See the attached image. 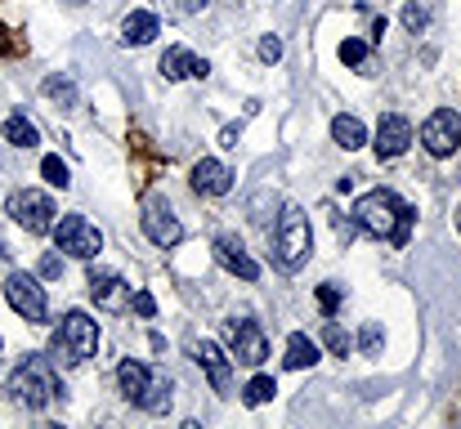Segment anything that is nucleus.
Returning a JSON list of instances; mask_svg holds the SVG:
<instances>
[{
  "mask_svg": "<svg viewBox=\"0 0 461 429\" xmlns=\"http://www.w3.org/2000/svg\"><path fill=\"white\" fill-rule=\"evenodd\" d=\"M412 206L399 197V192H390V188H376V192H367V197H358V206H354V224H358V233H367V237H381V242H390V246H408V237H412Z\"/></svg>",
  "mask_w": 461,
  "mask_h": 429,
  "instance_id": "f257e3e1",
  "label": "nucleus"
},
{
  "mask_svg": "<svg viewBox=\"0 0 461 429\" xmlns=\"http://www.w3.org/2000/svg\"><path fill=\"white\" fill-rule=\"evenodd\" d=\"M9 394H14L23 407H45V403L63 398V385H59V376H54V358L27 353V358L14 367V376H9Z\"/></svg>",
  "mask_w": 461,
  "mask_h": 429,
  "instance_id": "f03ea898",
  "label": "nucleus"
},
{
  "mask_svg": "<svg viewBox=\"0 0 461 429\" xmlns=\"http://www.w3.org/2000/svg\"><path fill=\"white\" fill-rule=\"evenodd\" d=\"M117 385H122L126 403H135V407H144V412H166V407H170V389H175L161 367L135 362V358H126V362L117 367Z\"/></svg>",
  "mask_w": 461,
  "mask_h": 429,
  "instance_id": "7ed1b4c3",
  "label": "nucleus"
},
{
  "mask_svg": "<svg viewBox=\"0 0 461 429\" xmlns=\"http://www.w3.org/2000/svg\"><path fill=\"white\" fill-rule=\"evenodd\" d=\"M95 349H99V322H95L90 313H81V308L63 313L59 331L50 335V353H54L63 367H81L86 358H95Z\"/></svg>",
  "mask_w": 461,
  "mask_h": 429,
  "instance_id": "20e7f679",
  "label": "nucleus"
},
{
  "mask_svg": "<svg viewBox=\"0 0 461 429\" xmlns=\"http://www.w3.org/2000/svg\"><path fill=\"white\" fill-rule=\"evenodd\" d=\"M309 251H313L309 215L301 206H287V210L278 215V228H274V260H278V269L296 273V269L309 260Z\"/></svg>",
  "mask_w": 461,
  "mask_h": 429,
  "instance_id": "39448f33",
  "label": "nucleus"
},
{
  "mask_svg": "<svg viewBox=\"0 0 461 429\" xmlns=\"http://www.w3.org/2000/svg\"><path fill=\"white\" fill-rule=\"evenodd\" d=\"M50 233H54V246L72 260H95L104 251V233L86 215H63V219H54Z\"/></svg>",
  "mask_w": 461,
  "mask_h": 429,
  "instance_id": "423d86ee",
  "label": "nucleus"
},
{
  "mask_svg": "<svg viewBox=\"0 0 461 429\" xmlns=\"http://www.w3.org/2000/svg\"><path fill=\"white\" fill-rule=\"evenodd\" d=\"M5 215H9L23 233H50L59 210H54V201H50L45 192H36V188H18V192H9Z\"/></svg>",
  "mask_w": 461,
  "mask_h": 429,
  "instance_id": "0eeeda50",
  "label": "nucleus"
},
{
  "mask_svg": "<svg viewBox=\"0 0 461 429\" xmlns=\"http://www.w3.org/2000/svg\"><path fill=\"white\" fill-rule=\"evenodd\" d=\"M224 340H229V358L242 367H260L269 358V340L251 317H229L224 322Z\"/></svg>",
  "mask_w": 461,
  "mask_h": 429,
  "instance_id": "6e6552de",
  "label": "nucleus"
},
{
  "mask_svg": "<svg viewBox=\"0 0 461 429\" xmlns=\"http://www.w3.org/2000/svg\"><path fill=\"white\" fill-rule=\"evenodd\" d=\"M5 299H9L14 313H23V322H45V317H50L45 286L36 282L32 273H9V278H5Z\"/></svg>",
  "mask_w": 461,
  "mask_h": 429,
  "instance_id": "1a4fd4ad",
  "label": "nucleus"
},
{
  "mask_svg": "<svg viewBox=\"0 0 461 429\" xmlns=\"http://www.w3.org/2000/svg\"><path fill=\"white\" fill-rule=\"evenodd\" d=\"M140 224H144V237H149L153 246H175V242L184 237V224H179L175 206H170L161 192L144 197V215H140Z\"/></svg>",
  "mask_w": 461,
  "mask_h": 429,
  "instance_id": "9d476101",
  "label": "nucleus"
},
{
  "mask_svg": "<svg viewBox=\"0 0 461 429\" xmlns=\"http://www.w3.org/2000/svg\"><path fill=\"white\" fill-rule=\"evenodd\" d=\"M421 143H426L430 156H453L461 147V117L453 108H435L421 126Z\"/></svg>",
  "mask_w": 461,
  "mask_h": 429,
  "instance_id": "9b49d317",
  "label": "nucleus"
},
{
  "mask_svg": "<svg viewBox=\"0 0 461 429\" xmlns=\"http://www.w3.org/2000/svg\"><path fill=\"white\" fill-rule=\"evenodd\" d=\"M193 358H197V367L206 371V380H211L215 394H229V389H233V358H229L215 340H197V344H193Z\"/></svg>",
  "mask_w": 461,
  "mask_h": 429,
  "instance_id": "f8f14e48",
  "label": "nucleus"
},
{
  "mask_svg": "<svg viewBox=\"0 0 461 429\" xmlns=\"http://www.w3.org/2000/svg\"><path fill=\"white\" fill-rule=\"evenodd\" d=\"M86 286H90V299H95L104 313H117V308L131 304V286L122 282L117 273H108V269H90Z\"/></svg>",
  "mask_w": 461,
  "mask_h": 429,
  "instance_id": "ddd939ff",
  "label": "nucleus"
},
{
  "mask_svg": "<svg viewBox=\"0 0 461 429\" xmlns=\"http://www.w3.org/2000/svg\"><path fill=\"white\" fill-rule=\"evenodd\" d=\"M408 143H412V121L408 117H399V112H385L381 121H376V156H403L408 152Z\"/></svg>",
  "mask_w": 461,
  "mask_h": 429,
  "instance_id": "4468645a",
  "label": "nucleus"
},
{
  "mask_svg": "<svg viewBox=\"0 0 461 429\" xmlns=\"http://www.w3.org/2000/svg\"><path fill=\"white\" fill-rule=\"evenodd\" d=\"M211 251H215V260H220L229 273H238V278H247V282H256V278H260V264L247 255V246H242L233 233H220V237L211 242Z\"/></svg>",
  "mask_w": 461,
  "mask_h": 429,
  "instance_id": "2eb2a0df",
  "label": "nucleus"
},
{
  "mask_svg": "<svg viewBox=\"0 0 461 429\" xmlns=\"http://www.w3.org/2000/svg\"><path fill=\"white\" fill-rule=\"evenodd\" d=\"M193 188L206 192V197H224V192L233 188V170H229L224 161H215V156H202V161L193 165Z\"/></svg>",
  "mask_w": 461,
  "mask_h": 429,
  "instance_id": "dca6fc26",
  "label": "nucleus"
},
{
  "mask_svg": "<svg viewBox=\"0 0 461 429\" xmlns=\"http://www.w3.org/2000/svg\"><path fill=\"white\" fill-rule=\"evenodd\" d=\"M211 67H206V58H197V54H188L184 45H170L166 54H161V76L166 81H184V76H206Z\"/></svg>",
  "mask_w": 461,
  "mask_h": 429,
  "instance_id": "f3484780",
  "label": "nucleus"
},
{
  "mask_svg": "<svg viewBox=\"0 0 461 429\" xmlns=\"http://www.w3.org/2000/svg\"><path fill=\"white\" fill-rule=\"evenodd\" d=\"M157 31H161V22H157V13H149V9H135V13H126V22H122V40H126V45H149Z\"/></svg>",
  "mask_w": 461,
  "mask_h": 429,
  "instance_id": "a211bd4d",
  "label": "nucleus"
},
{
  "mask_svg": "<svg viewBox=\"0 0 461 429\" xmlns=\"http://www.w3.org/2000/svg\"><path fill=\"white\" fill-rule=\"evenodd\" d=\"M331 139L340 143L345 152H354V147H363V143H367V130H363V121H358V117L340 112V117H331Z\"/></svg>",
  "mask_w": 461,
  "mask_h": 429,
  "instance_id": "6ab92c4d",
  "label": "nucleus"
},
{
  "mask_svg": "<svg viewBox=\"0 0 461 429\" xmlns=\"http://www.w3.org/2000/svg\"><path fill=\"white\" fill-rule=\"evenodd\" d=\"M283 362H287L292 371H305V367H313V362H318V344L309 340L305 331H296V335L287 340V358H283Z\"/></svg>",
  "mask_w": 461,
  "mask_h": 429,
  "instance_id": "aec40b11",
  "label": "nucleus"
},
{
  "mask_svg": "<svg viewBox=\"0 0 461 429\" xmlns=\"http://www.w3.org/2000/svg\"><path fill=\"white\" fill-rule=\"evenodd\" d=\"M5 139L14 143V147H36V143H41V130H36L23 112H14V117L5 121Z\"/></svg>",
  "mask_w": 461,
  "mask_h": 429,
  "instance_id": "412c9836",
  "label": "nucleus"
},
{
  "mask_svg": "<svg viewBox=\"0 0 461 429\" xmlns=\"http://www.w3.org/2000/svg\"><path fill=\"white\" fill-rule=\"evenodd\" d=\"M403 27H408L412 36H421V31L430 27V9H426L421 0H408V4H403Z\"/></svg>",
  "mask_w": 461,
  "mask_h": 429,
  "instance_id": "4be33fe9",
  "label": "nucleus"
},
{
  "mask_svg": "<svg viewBox=\"0 0 461 429\" xmlns=\"http://www.w3.org/2000/svg\"><path fill=\"white\" fill-rule=\"evenodd\" d=\"M45 94H50L59 108H77V90H72L68 76H50V81H45Z\"/></svg>",
  "mask_w": 461,
  "mask_h": 429,
  "instance_id": "5701e85b",
  "label": "nucleus"
},
{
  "mask_svg": "<svg viewBox=\"0 0 461 429\" xmlns=\"http://www.w3.org/2000/svg\"><path fill=\"white\" fill-rule=\"evenodd\" d=\"M274 394H278L274 376H256V380L247 385V394H242V398H247V407H260V403H269Z\"/></svg>",
  "mask_w": 461,
  "mask_h": 429,
  "instance_id": "b1692460",
  "label": "nucleus"
},
{
  "mask_svg": "<svg viewBox=\"0 0 461 429\" xmlns=\"http://www.w3.org/2000/svg\"><path fill=\"white\" fill-rule=\"evenodd\" d=\"M322 344H327V349H331L336 358H345V353L354 349V340H349V335H345V331H340L336 322H327V326H322Z\"/></svg>",
  "mask_w": 461,
  "mask_h": 429,
  "instance_id": "393cba45",
  "label": "nucleus"
},
{
  "mask_svg": "<svg viewBox=\"0 0 461 429\" xmlns=\"http://www.w3.org/2000/svg\"><path fill=\"white\" fill-rule=\"evenodd\" d=\"M41 174H45V183H54V188H68V183H72V174H68V165H63L59 156H45V161H41Z\"/></svg>",
  "mask_w": 461,
  "mask_h": 429,
  "instance_id": "a878e982",
  "label": "nucleus"
},
{
  "mask_svg": "<svg viewBox=\"0 0 461 429\" xmlns=\"http://www.w3.org/2000/svg\"><path fill=\"white\" fill-rule=\"evenodd\" d=\"M340 63H349V67H363V63H367V40L349 36V40L340 45Z\"/></svg>",
  "mask_w": 461,
  "mask_h": 429,
  "instance_id": "bb28decb",
  "label": "nucleus"
},
{
  "mask_svg": "<svg viewBox=\"0 0 461 429\" xmlns=\"http://www.w3.org/2000/svg\"><path fill=\"white\" fill-rule=\"evenodd\" d=\"M318 308L331 317V313L340 308V286H336V282H322V286H318Z\"/></svg>",
  "mask_w": 461,
  "mask_h": 429,
  "instance_id": "cd10ccee",
  "label": "nucleus"
},
{
  "mask_svg": "<svg viewBox=\"0 0 461 429\" xmlns=\"http://www.w3.org/2000/svg\"><path fill=\"white\" fill-rule=\"evenodd\" d=\"M170 18H188V13H197L202 9V0H157Z\"/></svg>",
  "mask_w": 461,
  "mask_h": 429,
  "instance_id": "c85d7f7f",
  "label": "nucleus"
},
{
  "mask_svg": "<svg viewBox=\"0 0 461 429\" xmlns=\"http://www.w3.org/2000/svg\"><path fill=\"white\" fill-rule=\"evenodd\" d=\"M358 349H363V353H376V349H381V326H376V322H367V326L358 331Z\"/></svg>",
  "mask_w": 461,
  "mask_h": 429,
  "instance_id": "c756f323",
  "label": "nucleus"
},
{
  "mask_svg": "<svg viewBox=\"0 0 461 429\" xmlns=\"http://www.w3.org/2000/svg\"><path fill=\"white\" fill-rule=\"evenodd\" d=\"M131 308H135L140 317H153V313H157V299L149 295V290H135V295H131Z\"/></svg>",
  "mask_w": 461,
  "mask_h": 429,
  "instance_id": "7c9ffc66",
  "label": "nucleus"
},
{
  "mask_svg": "<svg viewBox=\"0 0 461 429\" xmlns=\"http://www.w3.org/2000/svg\"><path fill=\"white\" fill-rule=\"evenodd\" d=\"M260 58H265V63H278V58H283V40H278V36H265V40H260Z\"/></svg>",
  "mask_w": 461,
  "mask_h": 429,
  "instance_id": "2f4dec72",
  "label": "nucleus"
},
{
  "mask_svg": "<svg viewBox=\"0 0 461 429\" xmlns=\"http://www.w3.org/2000/svg\"><path fill=\"white\" fill-rule=\"evenodd\" d=\"M41 273H45V278H63V260H59V255H45V260H41Z\"/></svg>",
  "mask_w": 461,
  "mask_h": 429,
  "instance_id": "473e14b6",
  "label": "nucleus"
},
{
  "mask_svg": "<svg viewBox=\"0 0 461 429\" xmlns=\"http://www.w3.org/2000/svg\"><path fill=\"white\" fill-rule=\"evenodd\" d=\"M238 135H242L238 126H224V130H220V147H238Z\"/></svg>",
  "mask_w": 461,
  "mask_h": 429,
  "instance_id": "72a5a7b5",
  "label": "nucleus"
},
{
  "mask_svg": "<svg viewBox=\"0 0 461 429\" xmlns=\"http://www.w3.org/2000/svg\"><path fill=\"white\" fill-rule=\"evenodd\" d=\"M0 269H9V251H5V242H0Z\"/></svg>",
  "mask_w": 461,
  "mask_h": 429,
  "instance_id": "f704fd0d",
  "label": "nucleus"
},
{
  "mask_svg": "<svg viewBox=\"0 0 461 429\" xmlns=\"http://www.w3.org/2000/svg\"><path fill=\"white\" fill-rule=\"evenodd\" d=\"M68 4H86V0H68Z\"/></svg>",
  "mask_w": 461,
  "mask_h": 429,
  "instance_id": "c9c22d12",
  "label": "nucleus"
},
{
  "mask_svg": "<svg viewBox=\"0 0 461 429\" xmlns=\"http://www.w3.org/2000/svg\"><path fill=\"white\" fill-rule=\"evenodd\" d=\"M457 228H461V215H457Z\"/></svg>",
  "mask_w": 461,
  "mask_h": 429,
  "instance_id": "e433bc0d",
  "label": "nucleus"
}]
</instances>
